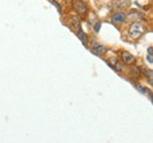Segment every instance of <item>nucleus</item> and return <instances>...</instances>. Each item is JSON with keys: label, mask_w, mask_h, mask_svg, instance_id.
I'll list each match as a JSON object with an SVG mask.
<instances>
[{"label": "nucleus", "mask_w": 153, "mask_h": 143, "mask_svg": "<svg viewBox=\"0 0 153 143\" xmlns=\"http://www.w3.org/2000/svg\"><path fill=\"white\" fill-rule=\"evenodd\" d=\"M71 21H72V24H73V26L78 28V31L80 29V20L78 18H72L71 19Z\"/></svg>", "instance_id": "0eeeda50"}, {"label": "nucleus", "mask_w": 153, "mask_h": 143, "mask_svg": "<svg viewBox=\"0 0 153 143\" xmlns=\"http://www.w3.org/2000/svg\"><path fill=\"white\" fill-rule=\"evenodd\" d=\"M78 36H79V38H80V40L84 42V45H86V43H87V35H86L81 29H79V31H78Z\"/></svg>", "instance_id": "423d86ee"}, {"label": "nucleus", "mask_w": 153, "mask_h": 143, "mask_svg": "<svg viewBox=\"0 0 153 143\" xmlns=\"http://www.w3.org/2000/svg\"><path fill=\"white\" fill-rule=\"evenodd\" d=\"M100 26H101V24H100V22H97L96 27H94V31H96V32H99V29H100Z\"/></svg>", "instance_id": "f8f14e48"}, {"label": "nucleus", "mask_w": 153, "mask_h": 143, "mask_svg": "<svg viewBox=\"0 0 153 143\" xmlns=\"http://www.w3.org/2000/svg\"><path fill=\"white\" fill-rule=\"evenodd\" d=\"M73 7H74V10H76V12L80 13V14H85L87 12V6L81 0H76L74 4H73Z\"/></svg>", "instance_id": "f03ea898"}, {"label": "nucleus", "mask_w": 153, "mask_h": 143, "mask_svg": "<svg viewBox=\"0 0 153 143\" xmlns=\"http://www.w3.org/2000/svg\"><path fill=\"white\" fill-rule=\"evenodd\" d=\"M53 5H54V6L57 7L58 11H59V12H61V8H60V6H59V4H58L57 1H53Z\"/></svg>", "instance_id": "ddd939ff"}, {"label": "nucleus", "mask_w": 153, "mask_h": 143, "mask_svg": "<svg viewBox=\"0 0 153 143\" xmlns=\"http://www.w3.org/2000/svg\"><path fill=\"white\" fill-rule=\"evenodd\" d=\"M147 60L150 63L153 62V49L152 47H149V54H147Z\"/></svg>", "instance_id": "6e6552de"}, {"label": "nucleus", "mask_w": 153, "mask_h": 143, "mask_svg": "<svg viewBox=\"0 0 153 143\" xmlns=\"http://www.w3.org/2000/svg\"><path fill=\"white\" fill-rule=\"evenodd\" d=\"M137 88H138V90H140V91H141L143 94H146V95H147V94H150V93H149V90L146 89L145 87H141V86H138Z\"/></svg>", "instance_id": "9d476101"}, {"label": "nucleus", "mask_w": 153, "mask_h": 143, "mask_svg": "<svg viewBox=\"0 0 153 143\" xmlns=\"http://www.w3.org/2000/svg\"><path fill=\"white\" fill-rule=\"evenodd\" d=\"M112 20L115 24H121V22H124L126 20V14L124 12H118V13L112 15Z\"/></svg>", "instance_id": "39448f33"}, {"label": "nucleus", "mask_w": 153, "mask_h": 143, "mask_svg": "<svg viewBox=\"0 0 153 143\" xmlns=\"http://www.w3.org/2000/svg\"><path fill=\"white\" fill-rule=\"evenodd\" d=\"M92 52L93 53L98 54V55H102L107 52V48L104 46V45H100V43H96L92 46Z\"/></svg>", "instance_id": "20e7f679"}, {"label": "nucleus", "mask_w": 153, "mask_h": 143, "mask_svg": "<svg viewBox=\"0 0 153 143\" xmlns=\"http://www.w3.org/2000/svg\"><path fill=\"white\" fill-rule=\"evenodd\" d=\"M145 33V26L140 22H133L130 27V36L132 39H138Z\"/></svg>", "instance_id": "f257e3e1"}, {"label": "nucleus", "mask_w": 153, "mask_h": 143, "mask_svg": "<svg viewBox=\"0 0 153 143\" xmlns=\"http://www.w3.org/2000/svg\"><path fill=\"white\" fill-rule=\"evenodd\" d=\"M121 60H123V62L126 63V65H132L134 62L133 55L131 53H128V52H123V53H121Z\"/></svg>", "instance_id": "7ed1b4c3"}, {"label": "nucleus", "mask_w": 153, "mask_h": 143, "mask_svg": "<svg viewBox=\"0 0 153 143\" xmlns=\"http://www.w3.org/2000/svg\"><path fill=\"white\" fill-rule=\"evenodd\" d=\"M132 74H133V75H135V76H138V75L140 74V71H139V68H137V67L132 68Z\"/></svg>", "instance_id": "9b49d317"}, {"label": "nucleus", "mask_w": 153, "mask_h": 143, "mask_svg": "<svg viewBox=\"0 0 153 143\" xmlns=\"http://www.w3.org/2000/svg\"><path fill=\"white\" fill-rule=\"evenodd\" d=\"M144 72H145L146 76L149 75V80H150V83H152V69H150V68H144Z\"/></svg>", "instance_id": "1a4fd4ad"}]
</instances>
